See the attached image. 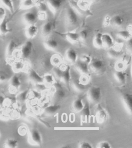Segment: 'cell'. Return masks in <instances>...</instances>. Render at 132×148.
<instances>
[{"label":"cell","instance_id":"obj_1","mask_svg":"<svg viewBox=\"0 0 132 148\" xmlns=\"http://www.w3.org/2000/svg\"><path fill=\"white\" fill-rule=\"evenodd\" d=\"M65 21L69 27H75L78 23V18L75 10L72 7H68L65 14Z\"/></svg>","mask_w":132,"mask_h":148},{"label":"cell","instance_id":"obj_2","mask_svg":"<svg viewBox=\"0 0 132 148\" xmlns=\"http://www.w3.org/2000/svg\"><path fill=\"white\" fill-rule=\"evenodd\" d=\"M101 96V90L99 87H91L87 93V99L89 103L96 104L100 100Z\"/></svg>","mask_w":132,"mask_h":148},{"label":"cell","instance_id":"obj_3","mask_svg":"<svg viewBox=\"0 0 132 148\" xmlns=\"http://www.w3.org/2000/svg\"><path fill=\"white\" fill-rule=\"evenodd\" d=\"M121 102L126 113L132 117V95L124 93L121 96Z\"/></svg>","mask_w":132,"mask_h":148},{"label":"cell","instance_id":"obj_4","mask_svg":"<svg viewBox=\"0 0 132 148\" xmlns=\"http://www.w3.org/2000/svg\"><path fill=\"white\" fill-rule=\"evenodd\" d=\"M105 69V64L104 62L100 59L92 60L89 65V72L94 74H97L100 73Z\"/></svg>","mask_w":132,"mask_h":148},{"label":"cell","instance_id":"obj_5","mask_svg":"<svg viewBox=\"0 0 132 148\" xmlns=\"http://www.w3.org/2000/svg\"><path fill=\"white\" fill-rule=\"evenodd\" d=\"M56 33L71 43H76L80 41L78 33L77 32L69 31L65 33L58 32H56Z\"/></svg>","mask_w":132,"mask_h":148},{"label":"cell","instance_id":"obj_6","mask_svg":"<svg viewBox=\"0 0 132 148\" xmlns=\"http://www.w3.org/2000/svg\"><path fill=\"white\" fill-rule=\"evenodd\" d=\"M23 20L27 25H35L38 20V14L33 11H28L23 15Z\"/></svg>","mask_w":132,"mask_h":148},{"label":"cell","instance_id":"obj_7","mask_svg":"<svg viewBox=\"0 0 132 148\" xmlns=\"http://www.w3.org/2000/svg\"><path fill=\"white\" fill-rule=\"evenodd\" d=\"M33 49V44L32 42L28 41L21 47L20 50L21 56L23 58H28L32 54Z\"/></svg>","mask_w":132,"mask_h":148},{"label":"cell","instance_id":"obj_8","mask_svg":"<svg viewBox=\"0 0 132 148\" xmlns=\"http://www.w3.org/2000/svg\"><path fill=\"white\" fill-rule=\"evenodd\" d=\"M95 118L97 122L99 123L105 122L107 118V114L106 112L99 104H98L96 108Z\"/></svg>","mask_w":132,"mask_h":148},{"label":"cell","instance_id":"obj_9","mask_svg":"<svg viewBox=\"0 0 132 148\" xmlns=\"http://www.w3.org/2000/svg\"><path fill=\"white\" fill-rule=\"evenodd\" d=\"M48 8L54 13H56L61 7L63 0H45Z\"/></svg>","mask_w":132,"mask_h":148},{"label":"cell","instance_id":"obj_10","mask_svg":"<svg viewBox=\"0 0 132 148\" xmlns=\"http://www.w3.org/2000/svg\"><path fill=\"white\" fill-rule=\"evenodd\" d=\"M29 140L31 143L34 144L41 145L42 143V138L41 134L36 129H32L30 132Z\"/></svg>","mask_w":132,"mask_h":148},{"label":"cell","instance_id":"obj_11","mask_svg":"<svg viewBox=\"0 0 132 148\" xmlns=\"http://www.w3.org/2000/svg\"><path fill=\"white\" fill-rule=\"evenodd\" d=\"M65 58L68 62L76 64L78 61L77 53L74 49L72 48L68 49L65 53Z\"/></svg>","mask_w":132,"mask_h":148},{"label":"cell","instance_id":"obj_12","mask_svg":"<svg viewBox=\"0 0 132 148\" xmlns=\"http://www.w3.org/2000/svg\"><path fill=\"white\" fill-rule=\"evenodd\" d=\"M76 68L78 72L81 75L88 74L89 75V64L81 60H79L76 63Z\"/></svg>","mask_w":132,"mask_h":148},{"label":"cell","instance_id":"obj_13","mask_svg":"<svg viewBox=\"0 0 132 148\" xmlns=\"http://www.w3.org/2000/svg\"><path fill=\"white\" fill-rule=\"evenodd\" d=\"M40 2V0H22L19 9L22 10L30 9L36 6Z\"/></svg>","mask_w":132,"mask_h":148},{"label":"cell","instance_id":"obj_14","mask_svg":"<svg viewBox=\"0 0 132 148\" xmlns=\"http://www.w3.org/2000/svg\"><path fill=\"white\" fill-rule=\"evenodd\" d=\"M38 28L35 25H28L25 31L26 36L29 39L34 38L37 35Z\"/></svg>","mask_w":132,"mask_h":148},{"label":"cell","instance_id":"obj_15","mask_svg":"<svg viewBox=\"0 0 132 148\" xmlns=\"http://www.w3.org/2000/svg\"><path fill=\"white\" fill-rule=\"evenodd\" d=\"M113 77L118 84L123 85L126 83V74L122 71H116L113 74Z\"/></svg>","mask_w":132,"mask_h":148},{"label":"cell","instance_id":"obj_16","mask_svg":"<svg viewBox=\"0 0 132 148\" xmlns=\"http://www.w3.org/2000/svg\"><path fill=\"white\" fill-rule=\"evenodd\" d=\"M0 21H1L0 32H1V35H5L12 32V29L9 28L8 26V21L6 16Z\"/></svg>","mask_w":132,"mask_h":148},{"label":"cell","instance_id":"obj_17","mask_svg":"<svg viewBox=\"0 0 132 148\" xmlns=\"http://www.w3.org/2000/svg\"><path fill=\"white\" fill-rule=\"evenodd\" d=\"M102 40L103 41L104 47L110 49L113 47V39L109 34H103Z\"/></svg>","mask_w":132,"mask_h":148},{"label":"cell","instance_id":"obj_18","mask_svg":"<svg viewBox=\"0 0 132 148\" xmlns=\"http://www.w3.org/2000/svg\"><path fill=\"white\" fill-rule=\"evenodd\" d=\"M18 47V45L14 41L12 40L10 41L6 48V56L8 57H12Z\"/></svg>","mask_w":132,"mask_h":148},{"label":"cell","instance_id":"obj_19","mask_svg":"<svg viewBox=\"0 0 132 148\" xmlns=\"http://www.w3.org/2000/svg\"><path fill=\"white\" fill-rule=\"evenodd\" d=\"M44 45L47 50L54 51L58 48V44L56 40L51 38L47 40L44 42Z\"/></svg>","mask_w":132,"mask_h":148},{"label":"cell","instance_id":"obj_20","mask_svg":"<svg viewBox=\"0 0 132 148\" xmlns=\"http://www.w3.org/2000/svg\"><path fill=\"white\" fill-rule=\"evenodd\" d=\"M30 77L31 80L36 82L37 84L44 83V79L40 76L37 72L33 69H32L30 72Z\"/></svg>","mask_w":132,"mask_h":148},{"label":"cell","instance_id":"obj_21","mask_svg":"<svg viewBox=\"0 0 132 148\" xmlns=\"http://www.w3.org/2000/svg\"><path fill=\"white\" fill-rule=\"evenodd\" d=\"M81 115L84 121H87L89 119L90 115L89 103L88 101L85 104L84 107L81 112Z\"/></svg>","mask_w":132,"mask_h":148},{"label":"cell","instance_id":"obj_22","mask_svg":"<svg viewBox=\"0 0 132 148\" xmlns=\"http://www.w3.org/2000/svg\"><path fill=\"white\" fill-rule=\"evenodd\" d=\"M123 23V19L122 17L120 16H114L111 18L110 25L112 27H119L122 25Z\"/></svg>","mask_w":132,"mask_h":148},{"label":"cell","instance_id":"obj_23","mask_svg":"<svg viewBox=\"0 0 132 148\" xmlns=\"http://www.w3.org/2000/svg\"><path fill=\"white\" fill-rule=\"evenodd\" d=\"M52 29V24L51 22H47L42 26V35L44 37L49 36L51 34Z\"/></svg>","mask_w":132,"mask_h":148},{"label":"cell","instance_id":"obj_24","mask_svg":"<svg viewBox=\"0 0 132 148\" xmlns=\"http://www.w3.org/2000/svg\"><path fill=\"white\" fill-rule=\"evenodd\" d=\"M70 78V67L68 65L63 70V75L61 81H63L66 84H67L69 83Z\"/></svg>","mask_w":132,"mask_h":148},{"label":"cell","instance_id":"obj_25","mask_svg":"<svg viewBox=\"0 0 132 148\" xmlns=\"http://www.w3.org/2000/svg\"><path fill=\"white\" fill-rule=\"evenodd\" d=\"M102 35L103 34L101 33H98L96 34L94 38L93 43L94 47L98 49L103 47V41L102 40Z\"/></svg>","mask_w":132,"mask_h":148},{"label":"cell","instance_id":"obj_26","mask_svg":"<svg viewBox=\"0 0 132 148\" xmlns=\"http://www.w3.org/2000/svg\"><path fill=\"white\" fill-rule=\"evenodd\" d=\"M85 104L82 102V99L79 97L74 101L73 104V108L76 112H80L83 108Z\"/></svg>","mask_w":132,"mask_h":148},{"label":"cell","instance_id":"obj_27","mask_svg":"<svg viewBox=\"0 0 132 148\" xmlns=\"http://www.w3.org/2000/svg\"><path fill=\"white\" fill-rule=\"evenodd\" d=\"M3 5L11 13H14V7L12 0H1Z\"/></svg>","mask_w":132,"mask_h":148},{"label":"cell","instance_id":"obj_28","mask_svg":"<svg viewBox=\"0 0 132 148\" xmlns=\"http://www.w3.org/2000/svg\"><path fill=\"white\" fill-rule=\"evenodd\" d=\"M131 33L129 31H120L117 33V36L119 38L124 40H127L131 38Z\"/></svg>","mask_w":132,"mask_h":148},{"label":"cell","instance_id":"obj_29","mask_svg":"<svg viewBox=\"0 0 132 148\" xmlns=\"http://www.w3.org/2000/svg\"><path fill=\"white\" fill-rule=\"evenodd\" d=\"M25 66V64L22 62H15L12 65V69L14 72H19L23 69Z\"/></svg>","mask_w":132,"mask_h":148},{"label":"cell","instance_id":"obj_30","mask_svg":"<svg viewBox=\"0 0 132 148\" xmlns=\"http://www.w3.org/2000/svg\"><path fill=\"white\" fill-rule=\"evenodd\" d=\"M60 108V106L59 105L50 106L46 108L45 110V112L47 114H52L58 111Z\"/></svg>","mask_w":132,"mask_h":148},{"label":"cell","instance_id":"obj_31","mask_svg":"<svg viewBox=\"0 0 132 148\" xmlns=\"http://www.w3.org/2000/svg\"><path fill=\"white\" fill-rule=\"evenodd\" d=\"M85 86L80 82V81H74L73 82V86L74 89L78 92L83 91L85 89Z\"/></svg>","mask_w":132,"mask_h":148},{"label":"cell","instance_id":"obj_32","mask_svg":"<svg viewBox=\"0 0 132 148\" xmlns=\"http://www.w3.org/2000/svg\"><path fill=\"white\" fill-rule=\"evenodd\" d=\"M63 71V70L59 66H56L53 70L54 75L55 77L59 80H61L62 78Z\"/></svg>","mask_w":132,"mask_h":148},{"label":"cell","instance_id":"obj_33","mask_svg":"<svg viewBox=\"0 0 132 148\" xmlns=\"http://www.w3.org/2000/svg\"><path fill=\"white\" fill-rule=\"evenodd\" d=\"M79 38L80 41H86L88 38L89 35V32L86 29H83L80 31L78 32Z\"/></svg>","mask_w":132,"mask_h":148},{"label":"cell","instance_id":"obj_34","mask_svg":"<svg viewBox=\"0 0 132 148\" xmlns=\"http://www.w3.org/2000/svg\"><path fill=\"white\" fill-rule=\"evenodd\" d=\"M43 77L44 79V83L47 84V86L52 84L54 82V78L53 75L52 74H46Z\"/></svg>","mask_w":132,"mask_h":148},{"label":"cell","instance_id":"obj_35","mask_svg":"<svg viewBox=\"0 0 132 148\" xmlns=\"http://www.w3.org/2000/svg\"><path fill=\"white\" fill-rule=\"evenodd\" d=\"M39 12H46L47 11L48 8L47 3L40 1L36 5Z\"/></svg>","mask_w":132,"mask_h":148},{"label":"cell","instance_id":"obj_36","mask_svg":"<svg viewBox=\"0 0 132 148\" xmlns=\"http://www.w3.org/2000/svg\"><path fill=\"white\" fill-rule=\"evenodd\" d=\"M89 1L88 0H80L78 3L79 7L82 10H88L89 5Z\"/></svg>","mask_w":132,"mask_h":148},{"label":"cell","instance_id":"obj_37","mask_svg":"<svg viewBox=\"0 0 132 148\" xmlns=\"http://www.w3.org/2000/svg\"><path fill=\"white\" fill-rule=\"evenodd\" d=\"M29 89L19 94L17 97V100L20 103H23L26 99L29 92Z\"/></svg>","mask_w":132,"mask_h":148},{"label":"cell","instance_id":"obj_38","mask_svg":"<svg viewBox=\"0 0 132 148\" xmlns=\"http://www.w3.org/2000/svg\"><path fill=\"white\" fill-rule=\"evenodd\" d=\"M11 86L17 88L20 86L21 82L19 77L16 75L12 77L11 80Z\"/></svg>","mask_w":132,"mask_h":148},{"label":"cell","instance_id":"obj_39","mask_svg":"<svg viewBox=\"0 0 132 148\" xmlns=\"http://www.w3.org/2000/svg\"><path fill=\"white\" fill-rule=\"evenodd\" d=\"M50 61L51 64L56 66H59L58 65H60L61 63V60L58 55H56L53 56Z\"/></svg>","mask_w":132,"mask_h":148},{"label":"cell","instance_id":"obj_40","mask_svg":"<svg viewBox=\"0 0 132 148\" xmlns=\"http://www.w3.org/2000/svg\"><path fill=\"white\" fill-rule=\"evenodd\" d=\"M108 55L109 57L112 58H117L120 56V53L114 49L111 48L108 51Z\"/></svg>","mask_w":132,"mask_h":148},{"label":"cell","instance_id":"obj_41","mask_svg":"<svg viewBox=\"0 0 132 148\" xmlns=\"http://www.w3.org/2000/svg\"><path fill=\"white\" fill-rule=\"evenodd\" d=\"M18 141L13 139H10L6 141L7 147L15 148L18 145Z\"/></svg>","mask_w":132,"mask_h":148},{"label":"cell","instance_id":"obj_42","mask_svg":"<svg viewBox=\"0 0 132 148\" xmlns=\"http://www.w3.org/2000/svg\"><path fill=\"white\" fill-rule=\"evenodd\" d=\"M89 75H88V74H83V75H81L79 81L82 84L85 85L86 84H87L88 82H89Z\"/></svg>","mask_w":132,"mask_h":148},{"label":"cell","instance_id":"obj_43","mask_svg":"<svg viewBox=\"0 0 132 148\" xmlns=\"http://www.w3.org/2000/svg\"><path fill=\"white\" fill-rule=\"evenodd\" d=\"M126 47L129 52L132 53V37L127 40L126 44Z\"/></svg>","mask_w":132,"mask_h":148},{"label":"cell","instance_id":"obj_44","mask_svg":"<svg viewBox=\"0 0 132 148\" xmlns=\"http://www.w3.org/2000/svg\"><path fill=\"white\" fill-rule=\"evenodd\" d=\"M80 60L87 63V64L89 65L91 62L92 59L89 56H87V55H83V56H81Z\"/></svg>","mask_w":132,"mask_h":148},{"label":"cell","instance_id":"obj_45","mask_svg":"<svg viewBox=\"0 0 132 148\" xmlns=\"http://www.w3.org/2000/svg\"><path fill=\"white\" fill-rule=\"evenodd\" d=\"M97 148H111V145L110 143L107 142H100L98 145Z\"/></svg>","mask_w":132,"mask_h":148},{"label":"cell","instance_id":"obj_46","mask_svg":"<svg viewBox=\"0 0 132 148\" xmlns=\"http://www.w3.org/2000/svg\"><path fill=\"white\" fill-rule=\"evenodd\" d=\"M6 16V11L3 5L1 6L0 8V21L3 20Z\"/></svg>","mask_w":132,"mask_h":148},{"label":"cell","instance_id":"obj_47","mask_svg":"<svg viewBox=\"0 0 132 148\" xmlns=\"http://www.w3.org/2000/svg\"><path fill=\"white\" fill-rule=\"evenodd\" d=\"M125 65L124 63L122 62H119L117 63L116 65V71H122L123 69H124Z\"/></svg>","mask_w":132,"mask_h":148},{"label":"cell","instance_id":"obj_48","mask_svg":"<svg viewBox=\"0 0 132 148\" xmlns=\"http://www.w3.org/2000/svg\"><path fill=\"white\" fill-rule=\"evenodd\" d=\"M80 147L81 148H92L91 145L87 142H83L80 145Z\"/></svg>","mask_w":132,"mask_h":148},{"label":"cell","instance_id":"obj_49","mask_svg":"<svg viewBox=\"0 0 132 148\" xmlns=\"http://www.w3.org/2000/svg\"><path fill=\"white\" fill-rule=\"evenodd\" d=\"M38 15V19L41 20H44L47 18L46 12H39Z\"/></svg>","mask_w":132,"mask_h":148},{"label":"cell","instance_id":"obj_50","mask_svg":"<svg viewBox=\"0 0 132 148\" xmlns=\"http://www.w3.org/2000/svg\"><path fill=\"white\" fill-rule=\"evenodd\" d=\"M111 18H110L109 16H107L105 18V22H104V25L105 26H108L110 25V21H111Z\"/></svg>","mask_w":132,"mask_h":148},{"label":"cell","instance_id":"obj_51","mask_svg":"<svg viewBox=\"0 0 132 148\" xmlns=\"http://www.w3.org/2000/svg\"><path fill=\"white\" fill-rule=\"evenodd\" d=\"M131 77L132 78V62L131 64Z\"/></svg>","mask_w":132,"mask_h":148},{"label":"cell","instance_id":"obj_52","mask_svg":"<svg viewBox=\"0 0 132 148\" xmlns=\"http://www.w3.org/2000/svg\"><path fill=\"white\" fill-rule=\"evenodd\" d=\"M90 1H91L96 2L98 1L99 0H90Z\"/></svg>","mask_w":132,"mask_h":148}]
</instances>
